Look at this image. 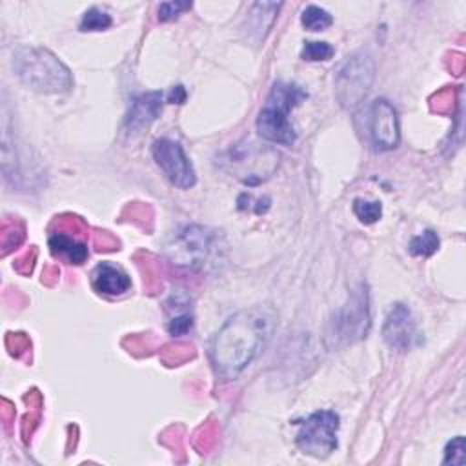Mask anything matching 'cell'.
<instances>
[{
  "instance_id": "cell-1",
  "label": "cell",
  "mask_w": 466,
  "mask_h": 466,
  "mask_svg": "<svg viewBox=\"0 0 466 466\" xmlns=\"http://www.w3.org/2000/svg\"><path fill=\"white\" fill-rule=\"evenodd\" d=\"M271 333V317L260 308L231 315L211 340V364L222 379H235L260 353Z\"/></svg>"
},
{
  "instance_id": "cell-2",
  "label": "cell",
  "mask_w": 466,
  "mask_h": 466,
  "mask_svg": "<svg viewBox=\"0 0 466 466\" xmlns=\"http://www.w3.org/2000/svg\"><path fill=\"white\" fill-rule=\"evenodd\" d=\"M13 67L16 76L33 91L64 93L73 87L71 71L46 47L25 46L16 49Z\"/></svg>"
},
{
  "instance_id": "cell-3",
  "label": "cell",
  "mask_w": 466,
  "mask_h": 466,
  "mask_svg": "<svg viewBox=\"0 0 466 466\" xmlns=\"http://www.w3.org/2000/svg\"><path fill=\"white\" fill-rule=\"evenodd\" d=\"M306 98H308V93L297 84L275 82L257 116L258 135L264 140L273 144H282V146L295 144L297 133L288 115Z\"/></svg>"
},
{
  "instance_id": "cell-4",
  "label": "cell",
  "mask_w": 466,
  "mask_h": 466,
  "mask_svg": "<svg viewBox=\"0 0 466 466\" xmlns=\"http://www.w3.org/2000/svg\"><path fill=\"white\" fill-rule=\"evenodd\" d=\"M371 326L368 286L359 284L348 297L346 304L335 311L326 329L329 348H342L364 339Z\"/></svg>"
},
{
  "instance_id": "cell-5",
  "label": "cell",
  "mask_w": 466,
  "mask_h": 466,
  "mask_svg": "<svg viewBox=\"0 0 466 466\" xmlns=\"http://www.w3.org/2000/svg\"><path fill=\"white\" fill-rule=\"evenodd\" d=\"M222 169L233 173L240 182L257 186L271 177L279 166V153L255 142L237 144L220 160Z\"/></svg>"
},
{
  "instance_id": "cell-6",
  "label": "cell",
  "mask_w": 466,
  "mask_h": 466,
  "mask_svg": "<svg viewBox=\"0 0 466 466\" xmlns=\"http://www.w3.org/2000/svg\"><path fill=\"white\" fill-rule=\"evenodd\" d=\"M375 78V62L370 53L359 51L344 60L335 76V96L342 107H355L364 100Z\"/></svg>"
},
{
  "instance_id": "cell-7",
  "label": "cell",
  "mask_w": 466,
  "mask_h": 466,
  "mask_svg": "<svg viewBox=\"0 0 466 466\" xmlns=\"http://www.w3.org/2000/svg\"><path fill=\"white\" fill-rule=\"evenodd\" d=\"M337 430L339 415L331 410H320L299 422L295 442L308 455L328 457L337 448Z\"/></svg>"
},
{
  "instance_id": "cell-8",
  "label": "cell",
  "mask_w": 466,
  "mask_h": 466,
  "mask_svg": "<svg viewBox=\"0 0 466 466\" xmlns=\"http://www.w3.org/2000/svg\"><path fill=\"white\" fill-rule=\"evenodd\" d=\"M151 153L157 166L173 186L180 189H189L195 186V169L178 142L169 138H158L153 142Z\"/></svg>"
},
{
  "instance_id": "cell-9",
  "label": "cell",
  "mask_w": 466,
  "mask_h": 466,
  "mask_svg": "<svg viewBox=\"0 0 466 466\" xmlns=\"http://www.w3.org/2000/svg\"><path fill=\"white\" fill-rule=\"evenodd\" d=\"M215 246V235L200 226L186 228L175 240L171 251V258L186 268H204L209 260Z\"/></svg>"
},
{
  "instance_id": "cell-10",
  "label": "cell",
  "mask_w": 466,
  "mask_h": 466,
  "mask_svg": "<svg viewBox=\"0 0 466 466\" xmlns=\"http://www.w3.org/2000/svg\"><path fill=\"white\" fill-rule=\"evenodd\" d=\"M370 137L380 151L395 149L400 142L397 111L386 98H377L370 107Z\"/></svg>"
},
{
  "instance_id": "cell-11",
  "label": "cell",
  "mask_w": 466,
  "mask_h": 466,
  "mask_svg": "<svg viewBox=\"0 0 466 466\" xmlns=\"http://www.w3.org/2000/svg\"><path fill=\"white\" fill-rule=\"evenodd\" d=\"M382 337L386 344L397 351L411 350L419 342V331L411 311L404 304H395L382 326Z\"/></svg>"
},
{
  "instance_id": "cell-12",
  "label": "cell",
  "mask_w": 466,
  "mask_h": 466,
  "mask_svg": "<svg viewBox=\"0 0 466 466\" xmlns=\"http://www.w3.org/2000/svg\"><path fill=\"white\" fill-rule=\"evenodd\" d=\"M162 111V93L149 91L133 98L129 115L126 118V126L131 133H138L147 127L153 120L158 118Z\"/></svg>"
},
{
  "instance_id": "cell-13",
  "label": "cell",
  "mask_w": 466,
  "mask_h": 466,
  "mask_svg": "<svg viewBox=\"0 0 466 466\" xmlns=\"http://www.w3.org/2000/svg\"><path fill=\"white\" fill-rule=\"evenodd\" d=\"M91 284L95 291L104 295H122L131 288L129 275L115 264L102 262L93 269Z\"/></svg>"
},
{
  "instance_id": "cell-14",
  "label": "cell",
  "mask_w": 466,
  "mask_h": 466,
  "mask_svg": "<svg viewBox=\"0 0 466 466\" xmlns=\"http://www.w3.org/2000/svg\"><path fill=\"white\" fill-rule=\"evenodd\" d=\"M49 248H51L53 255L64 257L69 264H82V262H86V258L89 255L87 246L66 231L51 233Z\"/></svg>"
},
{
  "instance_id": "cell-15",
  "label": "cell",
  "mask_w": 466,
  "mask_h": 466,
  "mask_svg": "<svg viewBox=\"0 0 466 466\" xmlns=\"http://www.w3.org/2000/svg\"><path fill=\"white\" fill-rule=\"evenodd\" d=\"M300 22L308 31H324L331 25L333 18L326 9L319 5H308L300 15Z\"/></svg>"
},
{
  "instance_id": "cell-16",
  "label": "cell",
  "mask_w": 466,
  "mask_h": 466,
  "mask_svg": "<svg viewBox=\"0 0 466 466\" xmlns=\"http://www.w3.org/2000/svg\"><path fill=\"white\" fill-rule=\"evenodd\" d=\"M408 249L415 257H430L439 249V237L433 229H426L410 240Z\"/></svg>"
},
{
  "instance_id": "cell-17",
  "label": "cell",
  "mask_w": 466,
  "mask_h": 466,
  "mask_svg": "<svg viewBox=\"0 0 466 466\" xmlns=\"http://www.w3.org/2000/svg\"><path fill=\"white\" fill-rule=\"evenodd\" d=\"M353 213L362 224H373L382 215V204L379 200H366L355 198L353 200Z\"/></svg>"
},
{
  "instance_id": "cell-18",
  "label": "cell",
  "mask_w": 466,
  "mask_h": 466,
  "mask_svg": "<svg viewBox=\"0 0 466 466\" xmlns=\"http://www.w3.org/2000/svg\"><path fill=\"white\" fill-rule=\"evenodd\" d=\"M111 24H113V20L106 11H102L98 7H89L82 15L80 31H102V29H107Z\"/></svg>"
},
{
  "instance_id": "cell-19",
  "label": "cell",
  "mask_w": 466,
  "mask_h": 466,
  "mask_svg": "<svg viewBox=\"0 0 466 466\" xmlns=\"http://www.w3.org/2000/svg\"><path fill=\"white\" fill-rule=\"evenodd\" d=\"M335 49L328 42H306L300 58L308 62H319V60H329L333 56Z\"/></svg>"
},
{
  "instance_id": "cell-20",
  "label": "cell",
  "mask_w": 466,
  "mask_h": 466,
  "mask_svg": "<svg viewBox=\"0 0 466 466\" xmlns=\"http://www.w3.org/2000/svg\"><path fill=\"white\" fill-rule=\"evenodd\" d=\"M464 462H466V441H464L462 435H459V437L451 439L446 444L442 464H459V466H462Z\"/></svg>"
},
{
  "instance_id": "cell-21",
  "label": "cell",
  "mask_w": 466,
  "mask_h": 466,
  "mask_svg": "<svg viewBox=\"0 0 466 466\" xmlns=\"http://www.w3.org/2000/svg\"><path fill=\"white\" fill-rule=\"evenodd\" d=\"M193 328V317L189 313H178L167 322V331L173 337H182Z\"/></svg>"
},
{
  "instance_id": "cell-22",
  "label": "cell",
  "mask_w": 466,
  "mask_h": 466,
  "mask_svg": "<svg viewBox=\"0 0 466 466\" xmlns=\"http://www.w3.org/2000/svg\"><path fill=\"white\" fill-rule=\"evenodd\" d=\"M186 9H191L189 2H164L158 7V20L160 22L173 20V18H177Z\"/></svg>"
},
{
  "instance_id": "cell-23",
  "label": "cell",
  "mask_w": 466,
  "mask_h": 466,
  "mask_svg": "<svg viewBox=\"0 0 466 466\" xmlns=\"http://www.w3.org/2000/svg\"><path fill=\"white\" fill-rule=\"evenodd\" d=\"M184 100H186V91H184V87H182V86L173 87L171 93H169V96H167V102H171V104H182Z\"/></svg>"
}]
</instances>
